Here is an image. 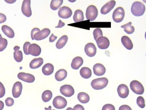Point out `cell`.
<instances>
[{"mask_svg": "<svg viewBox=\"0 0 146 110\" xmlns=\"http://www.w3.org/2000/svg\"><path fill=\"white\" fill-rule=\"evenodd\" d=\"M102 110H115V108L113 105L108 104L103 106Z\"/></svg>", "mask_w": 146, "mask_h": 110, "instance_id": "cell-38", "label": "cell"}, {"mask_svg": "<svg viewBox=\"0 0 146 110\" xmlns=\"http://www.w3.org/2000/svg\"><path fill=\"white\" fill-rule=\"evenodd\" d=\"M23 90V85L20 82L17 81L13 85L12 89V94L13 97L18 98L21 95Z\"/></svg>", "mask_w": 146, "mask_h": 110, "instance_id": "cell-16", "label": "cell"}, {"mask_svg": "<svg viewBox=\"0 0 146 110\" xmlns=\"http://www.w3.org/2000/svg\"><path fill=\"white\" fill-rule=\"evenodd\" d=\"M137 104L141 108H143L145 107V100L142 96H139L137 97Z\"/></svg>", "mask_w": 146, "mask_h": 110, "instance_id": "cell-35", "label": "cell"}, {"mask_svg": "<svg viewBox=\"0 0 146 110\" xmlns=\"http://www.w3.org/2000/svg\"><path fill=\"white\" fill-rule=\"evenodd\" d=\"M98 10L96 7L94 5L88 6L86 9V17L87 19L93 21L98 16Z\"/></svg>", "mask_w": 146, "mask_h": 110, "instance_id": "cell-3", "label": "cell"}, {"mask_svg": "<svg viewBox=\"0 0 146 110\" xmlns=\"http://www.w3.org/2000/svg\"><path fill=\"white\" fill-rule=\"evenodd\" d=\"M20 48V47L17 46L14 47L15 52L13 53V56L14 59L18 62H20L23 60V53L22 51L19 50Z\"/></svg>", "mask_w": 146, "mask_h": 110, "instance_id": "cell-22", "label": "cell"}, {"mask_svg": "<svg viewBox=\"0 0 146 110\" xmlns=\"http://www.w3.org/2000/svg\"><path fill=\"white\" fill-rule=\"evenodd\" d=\"M115 5L116 1H109L102 7L101 13L103 15L107 14L114 8Z\"/></svg>", "mask_w": 146, "mask_h": 110, "instance_id": "cell-17", "label": "cell"}, {"mask_svg": "<svg viewBox=\"0 0 146 110\" xmlns=\"http://www.w3.org/2000/svg\"><path fill=\"white\" fill-rule=\"evenodd\" d=\"M51 33L50 29L47 28H44L41 31L38 32L35 34L34 36V40H41L47 38Z\"/></svg>", "mask_w": 146, "mask_h": 110, "instance_id": "cell-11", "label": "cell"}, {"mask_svg": "<svg viewBox=\"0 0 146 110\" xmlns=\"http://www.w3.org/2000/svg\"><path fill=\"white\" fill-rule=\"evenodd\" d=\"M7 20V17L4 14L0 13V24L4 23Z\"/></svg>", "mask_w": 146, "mask_h": 110, "instance_id": "cell-41", "label": "cell"}, {"mask_svg": "<svg viewBox=\"0 0 146 110\" xmlns=\"http://www.w3.org/2000/svg\"><path fill=\"white\" fill-rule=\"evenodd\" d=\"M1 30L4 34L10 38H13L15 36V33L13 30L7 25L2 26Z\"/></svg>", "mask_w": 146, "mask_h": 110, "instance_id": "cell-24", "label": "cell"}, {"mask_svg": "<svg viewBox=\"0 0 146 110\" xmlns=\"http://www.w3.org/2000/svg\"><path fill=\"white\" fill-rule=\"evenodd\" d=\"M108 83V80L106 77L94 79L91 82V86L95 90H101L106 87Z\"/></svg>", "mask_w": 146, "mask_h": 110, "instance_id": "cell-2", "label": "cell"}, {"mask_svg": "<svg viewBox=\"0 0 146 110\" xmlns=\"http://www.w3.org/2000/svg\"><path fill=\"white\" fill-rule=\"evenodd\" d=\"M41 52V48L37 44H31L29 46L28 55H31L35 56H38Z\"/></svg>", "mask_w": 146, "mask_h": 110, "instance_id": "cell-12", "label": "cell"}, {"mask_svg": "<svg viewBox=\"0 0 146 110\" xmlns=\"http://www.w3.org/2000/svg\"><path fill=\"white\" fill-rule=\"evenodd\" d=\"M72 12L70 8L66 6H64L60 8L58 12V16L64 19H68L72 15Z\"/></svg>", "mask_w": 146, "mask_h": 110, "instance_id": "cell-9", "label": "cell"}, {"mask_svg": "<svg viewBox=\"0 0 146 110\" xmlns=\"http://www.w3.org/2000/svg\"><path fill=\"white\" fill-rule=\"evenodd\" d=\"M124 16V9L122 7L117 8L113 13V19L116 23L121 22L123 20Z\"/></svg>", "mask_w": 146, "mask_h": 110, "instance_id": "cell-4", "label": "cell"}, {"mask_svg": "<svg viewBox=\"0 0 146 110\" xmlns=\"http://www.w3.org/2000/svg\"><path fill=\"white\" fill-rule=\"evenodd\" d=\"M121 42L123 46L128 50H132L133 45L130 39L126 36H123L121 38Z\"/></svg>", "mask_w": 146, "mask_h": 110, "instance_id": "cell-21", "label": "cell"}, {"mask_svg": "<svg viewBox=\"0 0 146 110\" xmlns=\"http://www.w3.org/2000/svg\"><path fill=\"white\" fill-rule=\"evenodd\" d=\"M54 70V67L51 63H47L45 64L42 68V73L45 75L48 76L52 74Z\"/></svg>", "mask_w": 146, "mask_h": 110, "instance_id": "cell-23", "label": "cell"}, {"mask_svg": "<svg viewBox=\"0 0 146 110\" xmlns=\"http://www.w3.org/2000/svg\"><path fill=\"white\" fill-rule=\"evenodd\" d=\"M72 107H68L66 109V110H72Z\"/></svg>", "mask_w": 146, "mask_h": 110, "instance_id": "cell-49", "label": "cell"}, {"mask_svg": "<svg viewBox=\"0 0 146 110\" xmlns=\"http://www.w3.org/2000/svg\"><path fill=\"white\" fill-rule=\"evenodd\" d=\"M131 90L135 93L137 95H142L143 93L144 89L142 84L137 80L132 81L130 84Z\"/></svg>", "mask_w": 146, "mask_h": 110, "instance_id": "cell-5", "label": "cell"}, {"mask_svg": "<svg viewBox=\"0 0 146 110\" xmlns=\"http://www.w3.org/2000/svg\"><path fill=\"white\" fill-rule=\"evenodd\" d=\"M117 91L119 96L122 99H125L127 98L129 93L128 87L124 84L119 85L118 87Z\"/></svg>", "mask_w": 146, "mask_h": 110, "instance_id": "cell-15", "label": "cell"}, {"mask_svg": "<svg viewBox=\"0 0 146 110\" xmlns=\"http://www.w3.org/2000/svg\"><path fill=\"white\" fill-rule=\"evenodd\" d=\"M94 74L98 76L103 75L106 72V69L103 64L97 63L93 67Z\"/></svg>", "mask_w": 146, "mask_h": 110, "instance_id": "cell-18", "label": "cell"}, {"mask_svg": "<svg viewBox=\"0 0 146 110\" xmlns=\"http://www.w3.org/2000/svg\"><path fill=\"white\" fill-rule=\"evenodd\" d=\"M73 20L74 22H78L83 21L84 19L83 12L80 9H77L75 11L73 15Z\"/></svg>", "mask_w": 146, "mask_h": 110, "instance_id": "cell-27", "label": "cell"}, {"mask_svg": "<svg viewBox=\"0 0 146 110\" xmlns=\"http://www.w3.org/2000/svg\"><path fill=\"white\" fill-rule=\"evenodd\" d=\"M5 89L2 82H0V98L5 96Z\"/></svg>", "mask_w": 146, "mask_h": 110, "instance_id": "cell-37", "label": "cell"}, {"mask_svg": "<svg viewBox=\"0 0 146 110\" xmlns=\"http://www.w3.org/2000/svg\"><path fill=\"white\" fill-rule=\"evenodd\" d=\"M64 25L65 23H64V22H62V21L60 20L58 26L55 27V28H61L63 27L64 26Z\"/></svg>", "mask_w": 146, "mask_h": 110, "instance_id": "cell-45", "label": "cell"}, {"mask_svg": "<svg viewBox=\"0 0 146 110\" xmlns=\"http://www.w3.org/2000/svg\"><path fill=\"white\" fill-rule=\"evenodd\" d=\"M68 38L66 35L62 36L57 41L56 47L57 49H61L65 46L68 41Z\"/></svg>", "mask_w": 146, "mask_h": 110, "instance_id": "cell-28", "label": "cell"}, {"mask_svg": "<svg viewBox=\"0 0 146 110\" xmlns=\"http://www.w3.org/2000/svg\"><path fill=\"white\" fill-rule=\"evenodd\" d=\"M31 1L30 0H24L22 6V12L24 15L27 17H30L32 15V10L31 7Z\"/></svg>", "mask_w": 146, "mask_h": 110, "instance_id": "cell-7", "label": "cell"}, {"mask_svg": "<svg viewBox=\"0 0 146 110\" xmlns=\"http://www.w3.org/2000/svg\"><path fill=\"white\" fill-rule=\"evenodd\" d=\"M96 44L98 47L101 50H105L108 48L110 45V41L108 38L106 37H99L96 40Z\"/></svg>", "mask_w": 146, "mask_h": 110, "instance_id": "cell-10", "label": "cell"}, {"mask_svg": "<svg viewBox=\"0 0 146 110\" xmlns=\"http://www.w3.org/2000/svg\"><path fill=\"white\" fill-rule=\"evenodd\" d=\"M80 74L82 77L84 79H88L92 75V71L88 67H83L80 70Z\"/></svg>", "mask_w": 146, "mask_h": 110, "instance_id": "cell-26", "label": "cell"}, {"mask_svg": "<svg viewBox=\"0 0 146 110\" xmlns=\"http://www.w3.org/2000/svg\"><path fill=\"white\" fill-rule=\"evenodd\" d=\"M0 38H2V35H1V34H0Z\"/></svg>", "mask_w": 146, "mask_h": 110, "instance_id": "cell-50", "label": "cell"}, {"mask_svg": "<svg viewBox=\"0 0 146 110\" xmlns=\"http://www.w3.org/2000/svg\"><path fill=\"white\" fill-rule=\"evenodd\" d=\"M119 110H132V109L127 105H123L119 107Z\"/></svg>", "mask_w": 146, "mask_h": 110, "instance_id": "cell-42", "label": "cell"}, {"mask_svg": "<svg viewBox=\"0 0 146 110\" xmlns=\"http://www.w3.org/2000/svg\"><path fill=\"white\" fill-rule=\"evenodd\" d=\"M18 78L21 80L23 81L28 83H32L35 80V76L31 74L20 72L18 74Z\"/></svg>", "mask_w": 146, "mask_h": 110, "instance_id": "cell-13", "label": "cell"}, {"mask_svg": "<svg viewBox=\"0 0 146 110\" xmlns=\"http://www.w3.org/2000/svg\"><path fill=\"white\" fill-rule=\"evenodd\" d=\"M84 52L88 56L90 57L94 56L96 53V47L93 43H88L84 47Z\"/></svg>", "mask_w": 146, "mask_h": 110, "instance_id": "cell-14", "label": "cell"}, {"mask_svg": "<svg viewBox=\"0 0 146 110\" xmlns=\"http://www.w3.org/2000/svg\"><path fill=\"white\" fill-rule=\"evenodd\" d=\"M63 3V0H52L50 3V8L53 10L60 8Z\"/></svg>", "mask_w": 146, "mask_h": 110, "instance_id": "cell-31", "label": "cell"}, {"mask_svg": "<svg viewBox=\"0 0 146 110\" xmlns=\"http://www.w3.org/2000/svg\"><path fill=\"white\" fill-rule=\"evenodd\" d=\"M83 63V59L81 57H76L72 59L71 66L73 69L78 70L82 66Z\"/></svg>", "mask_w": 146, "mask_h": 110, "instance_id": "cell-19", "label": "cell"}, {"mask_svg": "<svg viewBox=\"0 0 146 110\" xmlns=\"http://www.w3.org/2000/svg\"><path fill=\"white\" fill-rule=\"evenodd\" d=\"M67 104L66 100L61 96H56L53 101L54 107L57 109H63L66 106Z\"/></svg>", "mask_w": 146, "mask_h": 110, "instance_id": "cell-6", "label": "cell"}, {"mask_svg": "<svg viewBox=\"0 0 146 110\" xmlns=\"http://www.w3.org/2000/svg\"><path fill=\"white\" fill-rule=\"evenodd\" d=\"M8 45L7 40L4 38H0V52H2L6 48Z\"/></svg>", "mask_w": 146, "mask_h": 110, "instance_id": "cell-33", "label": "cell"}, {"mask_svg": "<svg viewBox=\"0 0 146 110\" xmlns=\"http://www.w3.org/2000/svg\"><path fill=\"white\" fill-rule=\"evenodd\" d=\"M44 62V60L42 58H35L31 62L29 66L31 68L35 69L41 66Z\"/></svg>", "mask_w": 146, "mask_h": 110, "instance_id": "cell-20", "label": "cell"}, {"mask_svg": "<svg viewBox=\"0 0 146 110\" xmlns=\"http://www.w3.org/2000/svg\"><path fill=\"white\" fill-rule=\"evenodd\" d=\"M93 35H94L95 40L96 41L99 37L103 36V33H102V31L100 28H96L94 30V32H93Z\"/></svg>", "mask_w": 146, "mask_h": 110, "instance_id": "cell-34", "label": "cell"}, {"mask_svg": "<svg viewBox=\"0 0 146 110\" xmlns=\"http://www.w3.org/2000/svg\"><path fill=\"white\" fill-rule=\"evenodd\" d=\"M57 38H57V36H54L53 34H52V35H51L50 38H49V42H51V43L54 42L57 39Z\"/></svg>", "mask_w": 146, "mask_h": 110, "instance_id": "cell-44", "label": "cell"}, {"mask_svg": "<svg viewBox=\"0 0 146 110\" xmlns=\"http://www.w3.org/2000/svg\"><path fill=\"white\" fill-rule=\"evenodd\" d=\"M6 2L9 3V4H12L16 2V0H5Z\"/></svg>", "mask_w": 146, "mask_h": 110, "instance_id": "cell-46", "label": "cell"}, {"mask_svg": "<svg viewBox=\"0 0 146 110\" xmlns=\"http://www.w3.org/2000/svg\"><path fill=\"white\" fill-rule=\"evenodd\" d=\"M40 29L39 28H35L32 29L31 32V38L32 40H34V36L35 34L38 32H40Z\"/></svg>", "mask_w": 146, "mask_h": 110, "instance_id": "cell-40", "label": "cell"}, {"mask_svg": "<svg viewBox=\"0 0 146 110\" xmlns=\"http://www.w3.org/2000/svg\"><path fill=\"white\" fill-rule=\"evenodd\" d=\"M31 44V43L29 42H26L25 43L23 46V51L25 54L26 55H28V49H29V46Z\"/></svg>", "mask_w": 146, "mask_h": 110, "instance_id": "cell-39", "label": "cell"}, {"mask_svg": "<svg viewBox=\"0 0 146 110\" xmlns=\"http://www.w3.org/2000/svg\"><path fill=\"white\" fill-rule=\"evenodd\" d=\"M52 93L49 90L44 91L42 95V101L45 102L49 101L52 99Z\"/></svg>", "mask_w": 146, "mask_h": 110, "instance_id": "cell-32", "label": "cell"}, {"mask_svg": "<svg viewBox=\"0 0 146 110\" xmlns=\"http://www.w3.org/2000/svg\"><path fill=\"white\" fill-rule=\"evenodd\" d=\"M45 110H52V107L51 106H49L47 108V107H45Z\"/></svg>", "mask_w": 146, "mask_h": 110, "instance_id": "cell-48", "label": "cell"}, {"mask_svg": "<svg viewBox=\"0 0 146 110\" xmlns=\"http://www.w3.org/2000/svg\"><path fill=\"white\" fill-rule=\"evenodd\" d=\"M72 110H84V108L83 106L78 104L75 105Z\"/></svg>", "mask_w": 146, "mask_h": 110, "instance_id": "cell-43", "label": "cell"}, {"mask_svg": "<svg viewBox=\"0 0 146 110\" xmlns=\"http://www.w3.org/2000/svg\"><path fill=\"white\" fill-rule=\"evenodd\" d=\"M5 103L7 106L11 107L14 105V101L13 99L11 97H8L5 100Z\"/></svg>", "mask_w": 146, "mask_h": 110, "instance_id": "cell-36", "label": "cell"}, {"mask_svg": "<svg viewBox=\"0 0 146 110\" xmlns=\"http://www.w3.org/2000/svg\"><path fill=\"white\" fill-rule=\"evenodd\" d=\"M5 107L4 102L1 101H0V110H2Z\"/></svg>", "mask_w": 146, "mask_h": 110, "instance_id": "cell-47", "label": "cell"}, {"mask_svg": "<svg viewBox=\"0 0 146 110\" xmlns=\"http://www.w3.org/2000/svg\"><path fill=\"white\" fill-rule=\"evenodd\" d=\"M67 76V72L66 70L61 69L57 71L55 74V78L58 81H61L64 80Z\"/></svg>", "mask_w": 146, "mask_h": 110, "instance_id": "cell-25", "label": "cell"}, {"mask_svg": "<svg viewBox=\"0 0 146 110\" xmlns=\"http://www.w3.org/2000/svg\"><path fill=\"white\" fill-rule=\"evenodd\" d=\"M145 5L140 1H135L131 5V13L135 16H142L145 11Z\"/></svg>", "mask_w": 146, "mask_h": 110, "instance_id": "cell-1", "label": "cell"}, {"mask_svg": "<svg viewBox=\"0 0 146 110\" xmlns=\"http://www.w3.org/2000/svg\"><path fill=\"white\" fill-rule=\"evenodd\" d=\"M61 94L67 97H70L75 93V90L72 86L64 85L61 86L60 89Z\"/></svg>", "mask_w": 146, "mask_h": 110, "instance_id": "cell-8", "label": "cell"}, {"mask_svg": "<svg viewBox=\"0 0 146 110\" xmlns=\"http://www.w3.org/2000/svg\"><path fill=\"white\" fill-rule=\"evenodd\" d=\"M78 99L81 103L86 104L89 101L90 96L88 94L84 92H81L78 95Z\"/></svg>", "mask_w": 146, "mask_h": 110, "instance_id": "cell-29", "label": "cell"}, {"mask_svg": "<svg viewBox=\"0 0 146 110\" xmlns=\"http://www.w3.org/2000/svg\"><path fill=\"white\" fill-rule=\"evenodd\" d=\"M131 24L132 23L129 22L121 26V28H124V31L128 34H132L135 32V28L133 26L131 25Z\"/></svg>", "mask_w": 146, "mask_h": 110, "instance_id": "cell-30", "label": "cell"}]
</instances>
